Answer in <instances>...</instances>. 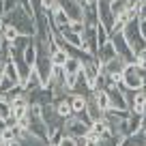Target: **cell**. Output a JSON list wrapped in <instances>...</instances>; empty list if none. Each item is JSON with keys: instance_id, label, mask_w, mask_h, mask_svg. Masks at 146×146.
Returning a JSON list of instances; mask_svg holds the SVG:
<instances>
[{"instance_id": "1", "label": "cell", "mask_w": 146, "mask_h": 146, "mask_svg": "<svg viewBox=\"0 0 146 146\" xmlns=\"http://www.w3.org/2000/svg\"><path fill=\"white\" fill-rule=\"evenodd\" d=\"M2 24H9L13 26L19 35H26V36H36V22H35V15L28 13L22 5L15 7L11 13H7L2 17Z\"/></svg>"}, {"instance_id": "2", "label": "cell", "mask_w": 146, "mask_h": 146, "mask_svg": "<svg viewBox=\"0 0 146 146\" xmlns=\"http://www.w3.org/2000/svg\"><path fill=\"white\" fill-rule=\"evenodd\" d=\"M125 39H127V43L131 45V50L135 52H142L146 50V41L144 36H142V30H140V19H131V22L125 24V30H123Z\"/></svg>"}, {"instance_id": "3", "label": "cell", "mask_w": 146, "mask_h": 146, "mask_svg": "<svg viewBox=\"0 0 146 146\" xmlns=\"http://www.w3.org/2000/svg\"><path fill=\"white\" fill-rule=\"evenodd\" d=\"M41 114H43V120H45V127H47V133H50V135L56 133V131H64V123H67V118H62V116L56 112L54 103L43 105Z\"/></svg>"}, {"instance_id": "4", "label": "cell", "mask_w": 146, "mask_h": 146, "mask_svg": "<svg viewBox=\"0 0 146 146\" xmlns=\"http://www.w3.org/2000/svg\"><path fill=\"white\" fill-rule=\"evenodd\" d=\"M110 41H112V45H114L118 58H123L127 64L135 62V52L131 50V45L127 43V39H125L123 32H112V35H110Z\"/></svg>"}, {"instance_id": "5", "label": "cell", "mask_w": 146, "mask_h": 146, "mask_svg": "<svg viewBox=\"0 0 146 146\" xmlns=\"http://www.w3.org/2000/svg\"><path fill=\"white\" fill-rule=\"evenodd\" d=\"M123 86H127V88H131V90H142L144 88V78H142V71H140V67H137L135 62H131V64H127L125 67V71H123Z\"/></svg>"}, {"instance_id": "6", "label": "cell", "mask_w": 146, "mask_h": 146, "mask_svg": "<svg viewBox=\"0 0 146 146\" xmlns=\"http://www.w3.org/2000/svg\"><path fill=\"white\" fill-rule=\"evenodd\" d=\"M88 131H90V125L82 123L78 116H71V118H67V123H64V133L71 135V137H86Z\"/></svg>"}, {"instance_id": "7", "label": "cell", "mask_w": 146, "mask_h": 146, "mask_svg": "<svg viewBox=\"0 0 146 146\" xmlns=\"http://www.w3.org/2000/svg\"><path fill=\"white\" fill-rule=\"evenodd\" d=\"M58 5H60V9L69 15L71 22H78V19L84 17V5L80 0H58Z\"/></svg>"}, {"instance_id": "8", "label": "cell", "mask_w": 146, "mask_h": 146, "mask_svg": "<svg viewBox=\"0 0 146 146\" xmlns=\"http://www.w3.org/2000/svg\"><path fill=\"white\" fill-rule=\"evenodd\" d=\"M105 92H108V97H110L112 108L127 110V99H125V92H123V86H120V84H110V86L105 88Z\"/></svg>"}, {"instance_id": "9", "label": "cell", "mask_w": 146, "mask_h": 146, "mask_svg": "<svg viewBox=\"0 0 146 146\" xmlns=\"http://www.w3.org/2000/svg\"><path fill=\"white\" fill-rule=\"evenodd\" d=\"M71 95L84 97V99H90L92 97V88H90V84H88L86 75H84V69L78 73V80H75V84H73V88H71Z\"/></svg>"}, {"instance_id": "10", "label": "cell", "mask_w": 146, "mask_h": 146, "mask_svg": "<svg viewBox=\"0 0 146 146\" xmlns=\"http://www.w3.org/2000/svg\"><path fill=\"white\" fill-rule=\"evenodd\" d=\"M116 50H114V45H112V41H108L105 45H101L99 47V54H97V60H99L101 64H105V62H110V60H114L116 58Z\"/></svg>"}, {"instance_id": "11", "label": "cell", "mask_w": 146, "mask_h": 146, "mask_svg": "<svg viewBox=\"0 0 146 146\" xmlns=\"http://www.w3.org/2000/svg\"><path fill=\"white\" fill-rule=\"evenodd\" d=\"M41 88H43V82H41V78H39V73L32 69V73H30V78H28V82L24 84V92H26V95H32V92L41 90Z\"/></svg>"}, {"instance_id": "12", "label": "cell", "mask_w": 146, "mask_h": 146, "mask_svg": "<svg viewBox=\"0 0 146 146\" xmlns=\"http://www.w3.org/2000/svg\"><path fill=\"white\" fill-rule=\"evenodd\" d=\"M56 112H58L62 118H71V116H75L73 114V108H71V97H64V99H60V101H56Z\"/></svg>"}, {"instance_id": "13", "label": "cell", "mask_w": 146, "mask_h": 146, "mask_svg": "<svg viewBox=\"0 0 146 146\" xmlns=\"http://www.w3.org/2000/svg\"><path fill=\"white\" fill-rule=\"evenodd\" d=\"M17 144H19V146H50V144H47V140H41V137L32 135L30 131L24 133V135L17 140Z\"/></svg>"}, {"instance_id": "14", "label": "cell", "mask_w": 146, "mask_h": 146, "mask_svg": "<svg viewBox=\"0 0 146 146\" xmlns=\"http://www.w3.org/2000/svg\"><path fill=\"white\" fill-rule=\"evenodd\" d=\"M120 146H146V133L144 131H137V133H131V135L123 137Z\"/></svg>"}, {"instance_id": "15", "label": "cell", "mask_w": 146, "mask_h": 146, "mask_svg": "<svg viewBox=\"0 0 146 146\" xmlns=\"http://www.w3.org/2000/svg\"><path fill=\"white\" fill-rule=\"evenodd\" d=\"M84 24L86 26H97L99 24V13H97V5L92 2V5H88V7H84Z\"/></svg>"}, {"instance_id": "16", "label": "cell", "mask_w": 146, "mask_h": 146, "mask_svg": "<svg viewBox=\"0 0 146 146\" xmlns=\"http://www.w3.org/2000/svg\"><path fill=\"white\" fill-rule=\"evenodd\" d=\"M60 35L64 36V41H67V43H71V45H78V47H84V36L78 35V32H73L69 26L62 28V30H60Z\"/></svg>"}, {"instance_id": "17", "label": "cell", "mask_w": 146, "mask_h": 146, "mask_svg": "<svg viewBox=\"0 0 146 146\" xmlns=\"http://www.w3.org/2000/svg\"><path fill=\"white\" fill-rule=\"evenodd\" d=\"M129 112H135V114H144V112H146V90H144V88L135 92V99H133V108L129 110Z\"/></svg>"}, {"instance_id": "18", "label": "cell", "mask_w": 146, "mask_h": 146, "mask_svg": "<svg viewBox=\"0 0 146 146\" xmlns=\"http://www.w3.org/2000/svg\"><path fill=\"white\" fill-rule=\"evenodd\" d=\"M52 17V24H54L56 28H58V30H62V28H67L69 24H71V19H69V15L64 13L62 9H58V11H54V13L50 15Z\"/></svg>"}, {"instance_id": "19", "label": "cell", "mask_w": 146, "mask_h": 146, "mask_svg": "<svg viewBox=\"0 0 146 146\" xmlns=\"http://www.w3.org/2000/svg\"><path fill=\"white\" fill-rule=\"evenodd\" d=\"M92 99L97 101V105H99L103 112H108V110H112V103H110V97L105 90H92Z\"/></svg>"}, {"instance_id": "20", "label": "cell", "mask_w": 146, "mask_h": 146, "mask_svg": "<svg viewBox=\"0 0 146 146\" xmlns=\"http://www.w3.org/2000/svg\"><path fill=\"white\" fill-rule=\"evenodd\" d=\"M62 69H64V73L78 75V73L84 69V62H82V60H78V58H67V62L62 64Z\"/></svg>"}, {"instance_id": "21", "label": "cell", "mask_w": 146, "mask_h": 146, "mask_svg": "<svg viewBox=\"0 0 146 146\" xmlns=\"http://www.w3.org/2000/svg\"><path fill=\"white\" fill-rule=\"evenodd\" d=\"M142 116H144V114H135V112H131V116L127 118L129 135H131V133H137V131L142 129Z\"/></svg>"}, {"instance_id": "22", "label": "cell", "mask_w": 146, "mask_h": 146, "mask_svg": "<svg viewBox=\"0 0 146 146\" xmlns=\"http://www.w3.org/2000/svg\"><path fill=\"white\" fill-rule=\"evenodd\" d=\"M86 105H88V99H84V97H78V95H71L73 114H82V112H86Z\"/></svg>"}, {"instance_id": "23", "label": "cell", "mask_w": 146, "mask_h": 146, "mask_svg": "<svg viewBox=\"0 0 146 146\" xmlns=\"http://www.w3.org/2000/svg\"><path fill=\"white\" fill-rule=\"evenodd\" d=\"M5 78H9V80H13L15 84H19V73H17V67H15L13 58L7 60V64H5Z\"/></svg>"}, {"instance_id": "24", "label": "cell", "mask_w": 146, "mask_h": 146, "mask_svg": "<svg viewBox=\"0 0 146 146\" xmlns=\"http://www.w3.org/2000/svg\"><path fill=\"white\" fill-rule=\"evenodd\" d=\"M17 36H19V32L15 30L13 26H9V24H5V39H7V41H9V43H13L15 39H17Z\"/></svg>"}, {"instance_id": "25", "label": "cell", "mask_w": 146, "mask_h": 146, "mask_svg": "<svg viewBox=\"0 0 146 146\" xmlns=\"http://www.w3.org/2000/svg\"><path fill=\"white\" fill-rule=\"evenodd\" d=\"M41 5H43V9L47 11V13H54V11H58L60 9V5H58V0H41Z\"/></svg>"}, {"instance_id": "26", "label": "cell", "mask_w": 146, "mask_h": 146, "mask_svg": "<svg viewBox=\"0 0 146 146\" xmlns=\"http://www.w3.org/2000/svg\"><path fill=\"white\" fill-rule=\"evenodd\" d=\"M69 28H71L73 32L82 35V36H84V32H86V24H84V19H78V22H71V24H69Z\"/></svg>"}, {"instance_id": "27", "label": "cell", "mask_w": 146, "mask_h": 146, "mask_svg": "<svg viewBox=\"0 0 146 146\" xmlns=\"http://www.w3.org/2000/svg\"><path fill=\"white\" fill-rule=\"evenodd\" d=\"M135 64L140 69H146V50H142V52L135 54Z\"/></svg>"}, {"instance_id": "28", "label": "cell", "mask_w": 146, "mask_h": 146, "mask_svg": "<svg viewBox=\"0 0 146 146\" xmlns=\"http://www.w3.org/2000/svg\"><path fill=\"white\" fill-rule=\"evenodd\" d=\"M58 146H78V137H71V135H67V133H64V137L60 140Z\"/></svg>"}, {"instance_id": "29", "label": "cell", "mask_w": 146, "mask_h": 146, "mask_svg": "<svg viewBox=\"0 0 146 146\" xmlns=\"http://www.w3.org/2000/svg\"><path fill=\"white\" fill-rule=\"evenodd\" d=\"M17 125H19V120L15 118L13 114H11V116H7V118H5V127H11V129H15Z\"/></svg>"}, {"instance_id": "30", "label": "cell", "mask_w": 146, "mask_h": 146, "mask_svg": "<svg viewBox=\"0 0 146 146\" xmlns=\"http://www.w3.org/2000/svg\"><path fill=\"white\" fill-rule=\"evenodd\" d=\"M137 19H140V22H146V5L140 7V11H137Z\"/></svg>"}, {"instance_id": "31", "label": "cell", "mask_w": 146, "mask_h": 146, "mask_svg": "<svg viewBox=\"0 0 146 146\" xmlns=\"http://www.w3.org/2000/svg\"><path fill=\"white\" fill-rule=\"evenodd\" d=\"M140 30H142V36H144V41H146V22H140Z\"/></svg>"}, {"instance_id": "32", "label": "cell", "mask_w": 146, "mask_h": 146, "mask_svg": "<svg viewBox=\"0 0 146 146\" xmlns=\"http://www.w3.org/2000/svg\"><path fill=\"white\" fill-rule=\"evenodd\" d=\"M140 131H144V133H146V114L142 116V129H140Z\"/></svg>"}, {"instance_id": "33", "label": "cell", "mask_w": 146, "mask_h": 146, "mask_svg": "<svg viewBox=\"0 0 146 146\" xmlns=\"http://www.w3.org/2000/svg\"><path fill=\"white\" fill-rule=\"evenodd\" d=\"M0 146H11V144H7V142L2 140V137H0Z\"/></svg>"}, {"instance_id": "34", "label": "cell", "mask_w": 146, "mask_h": 146, "mask_svg": "<svg viewBox=\"0 0 146 146\" xmlns=\"http://www.w3.org/2000/svg\"><path fill=\"white\" fill-rule=\"evenodd\" d=\"M140 2H142V5H146V0H140Z\"/></svg>"}, {"instance_id": "35", "label": "cell", "mask_w": 146, "mask_h": 146, "mask_svg": "<svg viewBox=\"0 0 146 146\" xmlns=\"http://www.w3.org/2000/svg\"><path fill=\"white\" fill-rule=\"evenodd\" d=\"M120 2H129V0H120Z\"/></svg>"}, {"instance_id": "36", "label": "cell", "mask_w": 146, "mask_h": 146, "mask_svg": "<svg viewBox=\"0 0 146 146\" xmlns=\"http://www.w3.org/2000/svg\"><path fill=\"white\" fill-rule=\"evenodd\" d=\"M144 114H146V112H144Z\"/></svg>"}]
</instances>
